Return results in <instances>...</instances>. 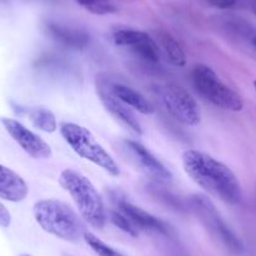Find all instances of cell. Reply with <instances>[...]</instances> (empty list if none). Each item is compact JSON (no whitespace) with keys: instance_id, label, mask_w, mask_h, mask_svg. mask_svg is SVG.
<instances>
[{"instance_id":"cell-3","label":"cell","mask_w":256,"mask_h":256,"mask_svg":"<svg viewBox=\"0 0 256 256\" xmlns=\"http://www.w3.org/2000/svg\"><path fill=\"white\" fill-rule=\"evenodd\" d=\"M59 182L73 198L82 218L92 228L98 230L104 228L107 212L102 198L92 182L84 174L72 168H66L60 172Z\"/></svg>"},{"instance_id":"cell-18","label":"cell","mask_w":256,"mask_h":256,"mask_svg":"<svg viewBox=\"0 0 256 256\" xmlns=\"http://www.w3.org/2000/svg\"><path fill=\"white\" fill-rule=\"evenodd\" d=\"M80 6L96 16H107L117 12V6L110 0H76Z\"/></svg>"},{"instance_id":"cell-25","label":"cell","mask_w":256,"mask_h":256,"mask_svg":"<svg viewBox=\"0 0 256 256\" xmlns=\"http://www.w3.org/2000/svg\"><path fill=\"white\" fill-rule=\"evenodd\" d=\"M254 88H255V90H256V80H254Z\"/></svg>"},{"instance_id":"cell-1","label":"cell","mask_w":256,"mask_h":256,"mask_svg":"<svg viewBox=\"0 0 256 256\" xmlns=\"http://www.w3.org/2000/svg\"><path fill=\"white\" fill-rule=\"evenodd\" d=\"M182 164L192 181L210 195L230 205H236L242 198L236 174L210 154L198 150H187L182 154Z\"/></svg>"},{"instance_id":"cell-8","label":"cell","mask_w":256,"mask_h":256,"mask_svg":"<svg viewBox=\"0 0 256 256\" xmlns=\"http://www.w3.org/2000/svg\"><path fill=\"white\" fill-rule=\"evenodd\" d=\"M0 122L12 138L23 148L24 152L36 160H46L52 157V148L42 137L32 132L30 130L13 118L3 117Z\"/></svg>"},{"instance_id":"cell-17","label":"cell","mask_w":256,"mask_h":256,"mask_svg":"<svg viewBox=\"0 0 256 256\" xmlns=\"http://www.w3.org/2000/svg\"><path fill=\"white\" fill-rule=\"evenodd\" d=\"M28 116L34 127L40 130V131L46 132V134H53L58 128L56 116L48 108H33V110H28Z\"/></svg>"},{"instance_id":"cell-20","label":"cell","mask_w":256,"mask_h":256,"mask_svg":"<svg viewBox=\"0 0 256 256\" xmlns=\"http://www.w3.org/2000/svg\"><path fill=\"white\" fill-rule=\"evenodd\" d=\"M110 220L112 221V224L114 226H117L118 228L123 231V232L128 234V235L134 236V238H137L138 236V228L134 225L130 218L122 214L118 210H112L110 212Z\"/></svg>"},{"instance_id":"cell-7","label":"cell","mask_w":256,"mask_h":256,"mask_svg":"<svg viewBox=\"0 0 256 256\" xmlns=\"http://www.w3.org/2000/svg\"><path fill=\"white\" fill-rule=\"evenodd\" d=\"M160 97L164 108L178 122L186 126H198L201 120L198 103L184 88L167 83L160 90Z\"/></svg>"},{"instance_id":"cell-13","label":"cell","mask_w":256,"mask_h":256,"mask_svg":"<svg viewBox=\"0 0 256 256\" xmlns=\"http://www.w3.org/2000/svg\"><path fill=\"white\" fill-rule=\"evenodd\" d=\"M28 196V184L16 172L0 164V198L20 202Z\"/></svg>"},{"instance_id":"cell-11","label":"cell","mask_w":256,"mask_h":256,"mask_svg":"<svg viewBox=\"0 0 256 256\" xmlns=\"http://www.w3.org/2000/svg\"><path fill=\"white\" fill-rule=\"evenodd\" d=\"M123 146L137 166L150 177L158 181H170L172 178L171 171L144 144L134 140H124Z\"/></svg>"},{"instance_id":"cell-6","label":"cell","mask_w":256,"mask_h":256,"mask_svg":"<svg viewBox=\"0 0 256 256\" xmlns=\"http://www.w3.org/2000/svg\"><path fill=\"white\" fill-rule=\"evenodd\" d=\"M190 206L192 211L198 216L201 222L206 226L208 231L216 238L226 246L228 250L234 254H241L244 251V245L240 238L236 236L230 228V226L224 221L220 214L218 212L214 204L206 196L195 195L190 198Z\"/></svg>"},{"instance_id":"cell-21","label":"cell","mask_w":256,"mask_h":256,"mask_svg":"<svg viewBox=\"0 0 256 256\" xmlns=\"http://www.w3.org/2000/svg\"><path fill=\"white\" fill-rule=\"evenodd\" d=\"M12 224V216L6 206L0 202V228H8Z\"/></svg>"},{"instance_id":"cell-19","label":"cell","mask_w":256,"mask_h":256,"mask_svg":"<svg viewBox=\"0 0 256 256\" xmlns=\"http://www.w3.org/2000/svg\"><path fill=\"white\" fill-rule=\"evenodd\" d=\"M83 238L98 256H122L118 251H116L114 248H112L107 244L103 242L100 238H98L94 234L86 231Z\"/></svg>"},{"instance_id":"cell-14","label":"cell","mask_w":256,"mask_h":256,"mask_svg":"<svg viewBox=\"0 0 256 256\" xmlns=\"http://www.w3.org/2000/svg\"><path fill=\"white\" fill-rule=\"evenodd\" d=\"M46 30L56 40L60 42L64 46L70 48L82 49L90 43V36L83 29L73 28V26H63L58 23H49Z\"/></svg>"},{"instance_id":"cell-10","label":"cell","mask_w":256,"mask_h":256,"mask_svg":"<svg viewBox=\"0 0 256 256\" xmlns=\"http://www.w3.org/2000/svg\"><path fill=\"white\" fill-rule=\"evenodd\" d=\"M97 94L100 100L102 102L103 107L106 108L108 113L112 116L114 120L122 123L127 128H130L132 132L137 134H142V128L140 122L137 120L136 116L132 113V110L126 106L120 98L116 97L110 90V83L108 84L107 80L98 78L97 80Z\"/></svg>"},{"instance_id":"cell-12","label":"cell","mask_w":256,"mask_h":256,"mask_svg":"<svg viewBox=\"0 0 256 256\" xmlns=\"http://www.w3.org/2000/svg\"><path fill=\"white\" fill-rule=\"evenodd\" d=\"M112 201L117 206V210L124 214L138 230L154 231V232L164 234V235L168 234V228H167V225L164 221L148 214L147 211L142 210L141 208L134 205L130 201H127L118 192H113Z\"/></svg>"},{"instance_id":"cell-9","label":"cell","mask_w":256,"mask_h":256,"mask_svg":"<svg viewBox=\"0 0 256 256\" xmlns=\"http://www.w3.org/2000/svg\"><path fill=\"white\" fill-rule=\"evenodd\" d=\"M113 39L117 46H127L150 63L160 62L161 53H160L158 44L146 32L134 30V29H120L114 32Z\"/></svg>"},{"instance_id":"cell-22","label":"cell","mask_w":256,"mask_h":256,"mask_svg":"<svg viewBox=\"0 0 256 256\" xmlns=\"http://www.w3.org/2000/svg\"><path fill=\"white\" fill-rule=\"evenodd\" d=\"M208 4L218 9H228L236 6V0H208Z\"/></svg>"},{"instance_id":"cell-16","label":"cell","mask_w":256,"mask_h":256,"mask_svg":"<svg viewBox=\"0 0 256 256\" xmlns=\"http://www.w3.org/2000/svg\"><path fill=\"white\" fill-rule=\"evenodd\" d=\"M160 46L166 56L167 60L174 67H184L187 63V56L181 44L167 32H157Z\"/></svg>"},{"instance_id":"cell-15","label":"cell","mask_w":256,"mask_h":256,"mask_svg":"<svg viewBox=\"0 0 256 256\" xmlns=\"http://www.w3.org/2000/svg\"><path fill=\"white\" fill-rule=\"evenodd\" d=\"M110 90L126 106L138 110L142 114H151V113H154V107H152L151 103L141 93L134 90V88L128 87L126 84H120V83H110Z\"/></svg>"},{"instance_id":"cell-24","label":"cell","mask_w":256,"mask_h":256,"mask_svg":"<svg viewBox=\"0 0 256 256\" xmlns=\"http://www.w3.org/2000/svg\"><path fill=\"white\" fill-rule=\"evenodd\" d=\"M19 256H32V255H29V254H20Z\"/></svg>"},{"instance_id":"cell-4","label":"cell","mask_w":256,"mask_h":256,"mask_svg":"<svg viewBox=\"0 0 256 256\" xmlns=\"http://www.w3.org/2000/svg\"><path fill=\"white\" fill-rule=\"evenodd\" d=\"M60 134L64 141L70 146V148L82 158L92 162L96 166L104 170L110 176L120 174V167L116 164L110 154L98 144L92 134L83 126L72 122H64L60 124Z\"/></svg>"},{"instance_id":"cell-5","label":"cell","mask_w":256,"mask_h":256,"mask_svg":"<svg viewBox=\"0 0 256 256\" xmlns=\"http://www.w3.org/2000/svg\"><path fill=\"white\" fill-rule=\"evenodd\" d=\"M192 82L196 90L218 108L240 112L244 108L242 98L238 92L220 80L215 70L205 64H198L192 70Z\"/></svg>"},{"instance_id":"cell-23","label":"cell","mask_w":256,"mask_h":256,"mask_svg":"<svg viewBox=\"0 0 256 256\" xmlns=\"http://www.w3.org/2000/svg\"><path fill=\"white\" fill-rule=\"evenodd\" d=\"M252 10L256 14V0H252Z\"/></svg>"},{"instance_id":"cell-2","label":"cell","mask_w":256,"mask_h":256,"mask_svg":"<svg viewBox=\"0 0 256 256\" xmlns=\"http://www.w3.org/2000/svg\"><path fill=\"white\" fill-rule=\"evenodd\" d=\"M33 214L38 225L56 238L76 242L84 236L86 228L80 216L62 201L54 198L38 201Z\"/></svg>"}]
</instances>
